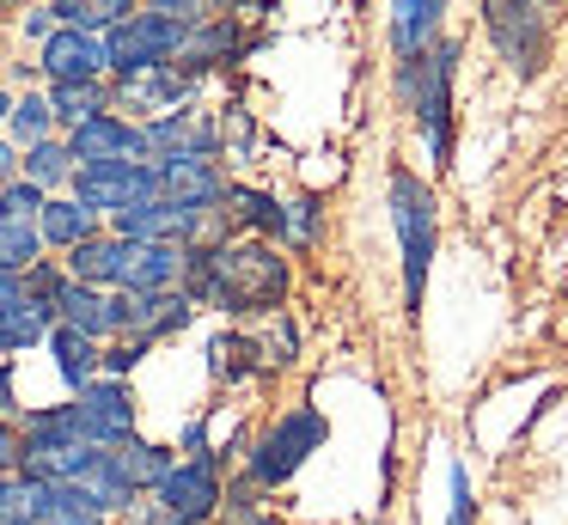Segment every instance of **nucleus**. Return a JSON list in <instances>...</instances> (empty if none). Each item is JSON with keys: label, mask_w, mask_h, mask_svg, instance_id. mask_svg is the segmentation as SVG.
Segmentation results:
<instances>
[{"label": "nucleus", "mask_w": 568, "mask_h": 525, "mask_svg": "<svg viewBox=\"0 0 568 525\" xmlns=\"http://www.w3.org/2000/svg\"><path fill=\"white\" fill-rule=\"evenodd\" d=\"M190 305H214L226 317H263L287 300V256L270 239H202L184 244Z\"/></svg>", "instance_id": "1"}, {"label": "nucleus", "mask_w": 568, "mask_h": 525, "mask_svg": "<svg viewBox=\"0 0 568 525\" xmlns=\"http://www.w3.org/2000/svg\"><path fill=\"white\" fill-rule=\"evenodd\" d=\"M453 61H458L453 43L422 49L416 61H404V98L428 129L434 165H453Z\"/></svg>", "instance_id": "2"}, {"label": "nucleus", "mask_w": 568, "mask_h": 525, "mask_svg": "<svg viewBox=\"0 0 568 525\" xmlns=\"http://www.w3.org/2000/svg\"><path fill=\"white\" fill-rule=\"evenodd\" d=\"M392 226L404 244V300L409 312H422V287H428L434 263V190L416 171H392Z\"/></svg>", "instance_id": "3"}, {"label": "nucleus", "mask_w": 568, "mask_h": 525, "mask_svg": "<svg viewBox=\"0 0 568 525\" xmlns=\"http://www.w3.org/2000/svg\"><path fill=\"white\" fill-rule=\"evenodd\" d=\"M318 446H324V415L318 410H287L282 422H270L257 434V446H251V483L282 488Z\"/></svg>", "instance_id": "4"}, {"label": "nucleus", "mask_w": 568, "mask_h": 525, "mask_svg": "<svg viewBox=\"0 0 568 525\" xmlns=\"http://www.w3.org/2000/svg\"><path fill=\"white\" fill-rule=\"evenodd\" d=\"M190 24H178L172 12H129L123 24H111L104 31V68L123 80V73H141V68H160V61L178 55V43H184Z\"/></svg>", "instance_id": "5"}, {"label": "nucleus", "mask_w": 568, "mask_h": 525, "mask_svg": "<svg viewBox=\"0 0 568 525\" xmlns=\"http://www.w3.org/2000/svg\"><path fill=\"white\" fill-rule=\"evenodd\" d=\"M489 37L514 73H538L550 55V0H483Z\"/></svg>", "instance_id": "6"}, {"label": "nucleus", "mask_w": 568, "mask_h": 525, "mask_svg": "<svg viewBox=\"0 0 568 525\" xmlns=\"http://www.w3.org/2000/svg\"><path fill=\"white\" fill-rule=\"evenodd\" d=\"M74 202L92 208V214H123V208H141L160 195V171L141 165V159H111V165H74Z\"/></svg>", "instance_id": "7"}, {"label": "nucleus", "mask_w": 568, "mask_h": 525, "mask_svg": "<svg viewBox=\"0 0 568 525\" xmlns=\"http://www.w3.org/2000/svg\"><path fill=\"white\" fill-rule=\"evenodd\" d=\"M153 507H165L178 525H209L221 519V452L184 458L153 483Z\"/></svg>", "instance_id": "8"}, {"label": "nucleus", "mask_w": 568, "mask_h": 525, "mask_svg": "<svg viewBox=\"0 0 568 525\" xmlns=\"http://www.w3.org/2000/svg\"><path fill=\"white\" fill-rule=\"evenodd\" d=\"M74 422L87 446H116V440L135 434V391L123 378H92L74 391Z\"/></svg>", "instance_id": "9"}, {"label": "nucleus", "mask_w": 568, "mask_h": 525, "mask_svg": "<svg viewBox=\"0 0 568 525\" xmlns=\"http://www.w3.org/2000/svg\"><path fill=\"white\" fill-rule=\"evenodd\" d=\"M196 317L184 287L172 293H116V336H135V342H160V336H178V330Z\"/></svg>", "instance_id": "10"}, {"label": "nucleus", "mask_w": 568, "mask_h": 525, "mask_svg": "<svg viewBox=\"0 0 568 525\" xmlns=\"http://www.w3.org/2000/svg\"><path fill=\"white\" fill-rule=\"evenodd\" d=\"M111 232L116 239H135V244H202L209 220L178 208V202H165V195H153V202H141V208L111 214Z\"/></svg>", "instance_id": "11"}, {"label": "nucleus", "mask_w": 568, "mask_h": 525, "mask_svg": "<svg viewBox=\"0 0 568 525\" xmlns=\"http://www.w3.org/2000/svg\"><path fill=\"white\" fill-rule=\"evenodd\" d=\"M68 159L74 165H111V159H141V129L129 117H116V110H99V117H87L80 129H68ZM148 165V159H141Z\"/></svg>", "instance_id": "12"}, {"label": "nucleus", "mask_w": 568, "mask_h": 525, "mask_svg": "<svg viewBox=\"0 0 568 525\" xmlns=\"http://www.w3.org/2000/svg\"><path fill=\"white\" fill-rule=\"evenodd\" d=\"M153 171H160V195H165V202L190 208V214H202V220L221 214L226 178H221L214 159H165V165H153Z\"/></svg>", "instance_id": "13"}, {"label": "nucleus", "mask_w": 568, "mask_h": 525, "mask_svg": "<svg viewBox=\"0 0 568 525\" xmlns=\"http://www.w3.org/2000/svg\"><path fill=\"white\" fill-rule=\"evenodd\" d=\"M50 312H55V324L92 336L99 349H104V342H116V293H104V287H87V281H68V275H62Z\"/></svg>", "instance_id": "14"}, {"label": "nucleus", "mask_w": 568, "mask_h": 525, "mask_svg": "<svg viewBox=\"0 0 568 525\" xmlns=\"http://www.w3.org/2000/svg\"><path fill=\"white\" fill-rule=\"evenodd\" d=\"M190 73L178 68V61H160V68H141V73H123L116 80V104H129V110H148V122L153 117H165V110H178L190 98Z\"/></svg>", "instance_id": "15"}, {"label": "nucleus", "mask_w": 568, "mask_h": 525, "mask_svg": "<svg viewBox=\"0 0 568 525\" xmlns=\"http://www.w3.org/2000/svg\"><path fill=\"white\" fill-rule=\"evenodd\" d=\"M123 269H129V239H116V232H92L74 251H62V275L87 281V287H104V293L123 287Z\"/></svg>", "instance_id": "16"}, {"label": "nucleus", "mask_w": 568, "mask_h": 525, "mask_svg": "<svg viewBox=\"0 0 568 525\" xmlns=\"http://www.w3.org/2000/svg\"><path fill=\"white\" fill-rule=\"evenodd\" d=\"M43 73L50 85H68V80H99L104 73V37L92 31H50L43 37Z\"/></svg>", "instance_id": "17"}, {"label": "nucleus", "mask_w": 568, "mask_h": 525, "mask_svg": "<svg viewBox=\"0 0 568 525\" xmlns=\"http://www.w3.org/2000/svg\"><path fill=\"white\" fill-rule=\"evenodd\" d=\"M184 281V244H135L129 239V269L116 293H172Z\"/></svg>", "instance_id": "18"}, {"label": "nucleus", "mask_w": 568, "mask_h": 525, "mask_svg": "<svg viewBox=\"0 0 568 525\" xmlns=\"http://www.w3.org/2000/svg\"><path fill=\"white\" fill-rule=\"evenodd\" d=\"M104 458H111V471L123 476L129 495H153V483H160V476L178 464L165 446H153V440H141V434H129V440H116V446H104Z\"/></svg>", "instance_id": "19"}, {"label": "nucleus", "mask_w": 568, "mask_h": 525, "mask_svg": "<svg viewBox=\"0 0 568 525\" xmlns=\"http://www.w3.org/2000/svg\"><path fill=\"white\" fill-rule=\"evenodd\" d=\"M221 214H226V226H233L239 239H275V232H282V202L263 195V190H251V183H226Z\"/></svg>", "instance_id": "20"}, {"label": "nucleus", "mask_w": 568, "mask_h": 525, "mask_svg": "<svg viewBox=\"0 0 568 525\" xmlns=\"http://www.w3.org/2000/svg\"><path fill=\"white\" fill-rule=\"evenodd\" d=\"M233 55H239V24L233 19H202L184 31V43H178L172 61H184V73L196 80L202 68H221V61H233Z\"/></svg>", "instance_id": "21"}, {"label": "nucleus", "mask_w": 568, "mask_h": 525, "mask_svg": "<svg viewBox=\"0 0 568 525\" xmlns=\"http://www.w3.org/2000/svg\"><path fill=\"white\" fill-rule=\"evenodd\" d=\"M92 232H104L99 214H92V208H80L74 195H50V202L38 208V239H43V251H74V244L92 239Z\"/></svg>", "instance_id": "22"}, {"label": "nucleus", "mask_w": 568, "mask_h": 525, "mask_svg": "<svg viewBox=\"0 0 568 525\" xmlns=\"http://www.w3.org/2000/svg\"><path fill=\"white\" fill-rule=\"evenodd\" d=\"M440 7H446V0H397V12H392L397 61H416L422 49H434V24H440Z\"/></svg>", "instance_id": "23"}, {"label": "nucleus", "mask_w": 568, "mask_h": 525, "mask_svg": "<svg viewBox=\"0 0 568 525\" xmlns=\"http://www.w3.org/2000/svg\"><path fill=\"white\" fill-rule=\"evenodd\" d=\"M43 342H50L55 373H62V385H68V391H80V385H92V378H99V342H92V336H80V330L55 324Z\"/></svg>", "instance_id": "24"}, {"label": "nucleus", "mask_w": 568, "mask_h": 525, "mask_svg": "<svg viewBox=\"0 0 568 525\" xmlns=\"http://www.w3.org/2000/svg\"><path fill=\"white\" fill-rule=\"evenodd\" d=\"M263 342L257 336H239V330H226V336H214L209 342V373L221 378V385H239V378H251V373H263Z\"/></svg>", "instance_id": "25"}, {"label": "nucleus", "mask_w": 568, "mask_h": 525, "mask_svg": "<svg viewBox=\"0 0 568 525\" xmlns=\"http://www.w3.org/2000/svg\"><path fill=\"white\" fill-rule=\"evenodd\" d=\"M55 330V312H50V300H19L13 312L0 317V354H19V349H38L43 336Z\"/></svg>", "instance_id": "26"}, {"label": "nucleus", "mask_w": 568, "mask_h": 525, "mask_svg": "<svg viewBox=\"0 0 568 525\" xmlns=\"http://www.w3.org/2000/svg\"><path fill=\"white\" fill-rule=\"evenodd\" d=\"M19 178H26V183H38V190L50 195V190H62V183L74 178V159H68V147L50 134V141L26 147V159H19Z\"/></svg>", "instance_id": "27"}, {"label": "nucleus", "mask_w": 568, "mask_h": 525, "mask_svg": "<svg viewBox=\"0 0 568 525\" xmlns=\"http://www.w3.org/2000/svg\"><path fill=\"white\" fill-rule=\"evenodd\" d=\"M129 12H135V0H55V19L68 24V31H111V24H123Z\"/></svg>", "instance_id": "28"}, {"label": "nucleus", "mask_w": 568, "mask_h": 525, "mask_svg": "<svg viewBox=\"0 0 568 525\" xmlns=\"http://www.w3.org/2000/svg\"><path fill=\"white\" fill-rule=\"evenodd\" d=\"M99 110H111V104H104V85H99V80L50 85V117H55V122H68V129H80V122L99 117Z\"/></svg>", "instance_id": "29"}, {"label": "nucleus", "mask_w": 568, "mask_h": 525, "mask_svg": "<svg viewBox=\"0 0 568 525\" xmlns=\"http://www.w3.org/2000/svg\"><path fill=\"white\" fill-rule=\"evenodd\" d=\"M43 256V239H38V220H7L0 214V269L26 275L31 263Z\"/></svg>", "instance_id": "30"}, {"label": "nucleus", "mask_w": 568, "mask_h": 525, "mask_svg": "<svg viewBox=\"0 0 568 525\" xmlns=\"http://www.w3.org/2000/svg\"><path fill=\"white\" fill-rule=\"evenodd\" d=\"M0 525H38V476L0 471Z\"/></svg>", "instance_id": "31"}, {"label": "nucleus", "mask_w": 568, "mask_h": 525, "mask_svg": "<svg viewBox=\"0 0 568 525\" xmlns=\"http://www.w3.org/2000/svg\"><path fill=\"white\" fill-rule=\"evenodd\" d=\"M7 122H13V141L19 147H38V141H50V98H38V92H31V98H19V104L13 110H7Z\"/></svg>", "instance_id": "32"}, {"label": "nucleus", "mask_w": 568, "mask_h": 525, "mask_svg": "<svg viewBox=\"0 0 568 525\" xmlns=\"http://www.w3.org/2000/svg\"><path fill=\"white\" fill-rule=\"evenodd\" d=\"M275 239H287V244H300V251H306V244L318 239V202H312V195L282 202V232H275Z\"/></svg>", "instance_id": "33"}, {"label": "nucleus", "mask_w": 568, "mask_h": 525, "mask_svg": "<svg viewBox=\"0 0 568 525\" xmlns=\"http://www.w3.org/2000/svg\"><path fill=\"white\" fill-rule=\"evenodd\" d=\"M43 202H50V195H43L38 183H26V178H13L7 190H0V214H7V220H38Z\"/></svg>", "instance_id": "34"}, {"label": "nucleus", "mask_w": 568, "mask_h": 525, "mask_svg": "<svg viewBox=\"0 0 568 525\" xmlns=\"http://www.w3.org/2000/svg\"><path fill=\"white\" fill-rule=\"evenodd\" d=\"M477 519V501H470V476L465 464H453V525H470Z\"/></svg>", "instance_id": "35"}, {"label": "nucleus", "mask_w": 568, "mask_h": 525, "mask_svg": "<svg viewBox=\"0 0 568 525\" xmlns=\"http://www.w3.org/2000/svg\"><path fill=\"white\" fill-rule=\"evenodd\" d=\"M116 525H178V519L165 507H153V501H135L129 513H116Z\"/></svg>", "instance_id": "36"}, {"label": "nucleus", "mask_w": 568, "mask_h": 525, "mask_svg": "<svg viewBox=\"0 0 568 525\" xmlns=\"http://www.w3.org/2000/svg\"><path fill=\"white\" fill-rule=\"evenodd\" d=\"M0 422H19V385H13V361H0Z\"/></svg>", "instance_id": "37"}, {"label": "nucleus", "mask_w": 568, "mask_h": 525, "mask_svg": "<svg viewBox=\"0 0 568 525\" xmlns=\"http://www.w3.org/2000/svg\"><path fill=\"white\" fill-rule=\"evenodd\" d=\"M19 300H26V275H13V269H0V317L13 312Z\"/></svg>", "instance_id": "38"}, {"label": "nucleus", "mask_w": 568, "mask_h": 525, "mask_svg": "<svg viewBox=\"0 0 568 525\" xmlns=\"http://www.w3.org/2000/svg\"><path fill=\"white\" fill-rule=\"evenodd\" d=\"M13 458H19V434L13 422H0V471H13Z\"/></svg>", "instance_id": "39"}, {"label": "nucleus", "mask_w": 568, "mask_h": 525, "mask_svg": "<svg viewBox=\"0 0 568 525\" xmlns=\"http://www.w3.org/2000/svg\"><path fill=\"white\" fill-rule=\"evenodd\" d=\"M19 178V153H13V141H0V190Z\"/></svg>", "instance_id": "40"}, {"label": "nucleus", "mask_w": 568, "mask_h": 525, "mask_svg": "<svg viewBox=\"0 0 568 525\" xmlns=\"http://www.w3.org/2000/svg\"><path fill=\"white\" fill-rule=\"evenodd\" d=\"M233 525H275L270 513H251V519H233Z\"/></svg>", "instance_id": "41"}, {"label": "nucleus", "mask_w": 568, "mask_h": 525, "mask_svg": "<svg viewBox=\"0 0 568 525\" xmlns=\"http://www.w3.org/2000/svg\"><path fill=\"white\" fill-rule=\"evenodd\" d=\"M7 110H13V98H7V92H0V122H7Z\"/></svg>", "instance_id": "42"}]
</instances>
